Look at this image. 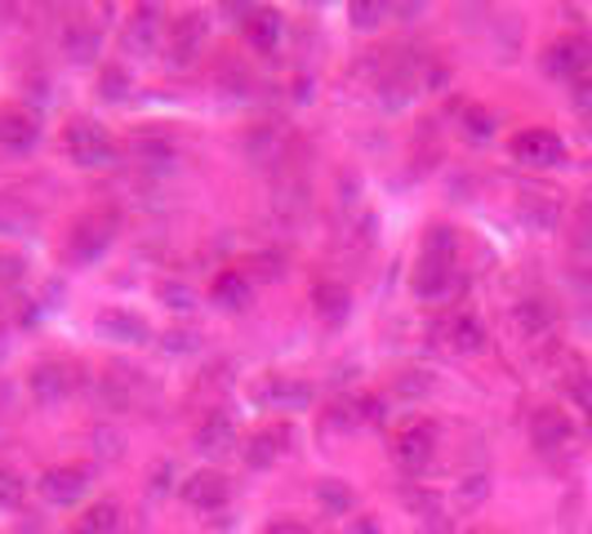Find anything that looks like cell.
<instances>
[{"instance_id":"obj_5","label":"cell","mask_w":592,"mask_h":534,"mask_svg":"<svg viewBox=\"0 0 592 534\" xmlns=\"http://www.w3.org/2000/svg\"><path fill=\"white\" fill-rule=\"evenodd\" d=\"M513 156L521 165H535V170H548V165H561L566 161V143L552 134V130H521L513 139Z\"/></svg>"},{"instance_id":"obj_17","label":"cell","mask_w":592,"mask_h":534,"mask_svg":"<svg viewBox=\"0 0 592 534\" xmlns=\"http://www.w3.org/2000/svg\"><path fill=\"white\" fill-rule=\"evenodd\" d=\"M445 339H450L454 352H482L486 348V330H482V320L472 312H454L445 320Z\"/></svg>"},{"instance_id":"obj_40","label":"cell","mask_w":592,"mask_h":534,"mask_svg":"<svg viewBox=\"0 0 592 534\" xmlns=\"http://www.w3.org/2000/svg\"><path fill=\"white\" fill-rule=\"evenodd\" d=\"M263 534H312L308 525H299V521H272Z\"/></svg>"},{"instance_id":"obj_12","label":"cell","mask_w":592,"mask_h":534,"mask_svg":"<svg viewBox=\"0 0 592 534\" xmlns=\"http://www.w3.org/2000/svg\"><path fill=\"white\" fill-rule=\"evenodd\" d=\"M241 36H246V45H250V50L272 54V50L281 45V14H277V10H246Z\"/></svg>"},{"instance_id":"obj_6","label":"cell","mask_w":592,"mask_h":534,"mask_svg":"<svg viewBox=\"0 0 592 534\" xmlns=\"http://www.w3.org/2000/svg\"><path fill=\"white\" fill-rule=\"evenodd\" d=\"M41 499L54 503V508H76L80 494L89 490V472L85 468H50L41 481H36Z\"/></svg>"},{"instance_id":"obj_19","label":"cell","mask_w":592,"mask_h":534,"mask_svg":"<svg viewBox=\"0 0 592 534\" xmlns=\"http://www.w3.org/2000/svg\"><path fill=\"white\" fill-rule=\"evenodd\" d=\"M419 259L454 263V259H459V237H454V228H445V224L428 228V232H423V246H419Z\"/></svg>"},{"instance_id":"obj_20","label":"cell","mask_w":592,"mask_h":534,"mask_svg":"<svg viewBox=\"0 0 592 534\" xmlns=\"http://www.w3.org/2000/svg\"><path fill=\"white\" fill-rule=\"evenodd\" d=\"M196 446H201L205 455H223V450H232V446H236V433H232L227 414H209V418L201 423V433H196Z\"/></svg>"},{"instance_id":"obj_37","label":"cell","mask_w":592,"mask_h":534,"mask_svg":"<svg viewBox=\"0 0 592 534\" xmlns=\"http://www.w3.org/2000/svg\"><path fill=\"white\" fill-rule=\"evenodd\" d=\"M161 298H165L170 307H192V290H187V285H170V281H165V285H161Z\"/></svg>"},{"instance_id":"obj_35","label":"cell","mask_w":592,"mask_h":534,"mask_svg":"<svg viewBox=\"0 0 592 534\" xmlns=\"http://www.w3.org/2000/svg\"><path fill=\"white\" fill-rule=\"evenodd\" d=\"M486 490H491V486H486L482 472H477V477H467V481L459 486V503H477V499H486Z\"/></svg>"},{"instance_id":"obj_18","label":"cell","mask_w":592,"mask_h":534,"mask_svg":"<svg viewBox=\"0 0 592 534\" xmlns=\"http://www.w3.org/2000/svg\"><path fill=\"white\" fill-rule=\"evenodd\" d=\"M209 294H214V303H223V307L236 312V307L250 303V281H246V272H232V268H227V272L214 276V290H209Z\"/></svg>"},{"instance_id":"obj_28","label":"cell","mask_w":592,"mask_h":534,"mask_svg":"<svg viewBox=\"0 0 592 534\" xmlns=\"http://www.w3.org/2000/svg\"><path fill=\"white\" fill-rule=\"evenodd\" d=\"M272 442H277L272 433H259V437H250V442H246V464H250V468H268V464L281 455V446H272Z\"/></svg>"},{"instance_id":"obj_33","label":"cell","mask_w":592,"mask_h":534,"mask_svg":"<svg viewBox=\"0 0 592 534\" xmlns=\"http://www.w3.org/2000/svg\"><path fill=\"white\" fill-rule=\"evenodd\" d=\"M384 14H392V10H388V6H366V0H357V6L347 10L352 28H362V32H370V28H375V23L384 19Z\"/></svg>"},{"instance_id":"obj_30","label":"cell","mask_w":592,"mask_h":534,"mask_svg":"<svg viewBox=\"0 0 592 534\" xmlns=\"http://www.w3.org/2000/svg\"><path fill=\"white\" fill-rule=\"evenodd\" d=\"M566 392H570V401H574L579 410H588V414H592V366L574 370V374L566 379Z\"/></svg>"},{"instance_id":"obj_16","label":"cell","mask_w":592,"mask_h":534,"mask_svg":"<svg viewBox=\"0 0 592 534\" xmlns=\"http://www.w3.org/2000/svg\"><path fill=\"white\" fill-rule=\"evenodd\" d=\"M513 326H517L521 339H543L552 330V307L543 298H521L513 307Z\"/></svg>"},{"instance_id":"obj_3","label":"cell","mask_w":592,"mask_h":534,"mask_svg":"<svg viewBox=\"0 0 592 534\" xmlns=\"http://www.w3.org/2000/svg\"><path fill=\"white\" fill-rule=\"evenodd\" d=\"M543 67H548L552 76L570 80V85L583 80V72L592 67V36L570 32V36H561V41H552L548 54H543Z\"/></svg>"},{"instance_id":"obj_22","label":"cell","mask_w":592,"mask_h":534,"mask_svg":"<svg viewBox=\"0 0 592 534\" xmlns=\"http://www.w3.org/2000/svg\"><path fill=\"white\" fill-rule=\"evenodd\" d=\"M134 156L148 165H165V161H174V139L161 130H143V134H134Z\"/></svg>"},{"instance_id":"obj_4","label":"cell","mask_w":592,"mask_h":534,"mask_svg":"<svg viewBox=\"0 0 592 534\" xmlns=\"http://www.w3.org/2000/svg\"><path fill=\"white\" fill-rule=\"evenodd\" d=\"M205 45H209V19L201 10L174 19V28H170V63L174 67H192L205 54Z\"/></svg>"},{"instance_id":"obj_2","label":"cell","mask_w":592,"mask_h":534,"mask_svg":"<svg viewBox=\"0 0 592 534\" xmlns=\"http://www.w3.org/2000/svg\"><path fill=\"white\" fill-rule=\"evenodd\" d=\"M111 237H116V219H111V214H85V219L67 232V254L76 263H94V259L107 254Z\"/></svg>"},{"instance_id":"obj_39","label":"cell","mask_w":592,"mask_h":534,"mask_svg":"<svg viewBox=\"0 0 592 534\" xmlns=\"http://www.w3.org/2000/svg\"><path fill=\"white\" fill-rule=\"evenodd\" d=\"M347 534H384V530H379L375 516H352V521H347Z\"/></svg>"},{"instance_id":"obj_11","label":"cell","mask_w":592,"mask_h":534,"mask_svg":"<svg viewBox=\"0 0 592 534\" xmlns=\"http://www.w3.org/2000/svg\"><path fill=\"white\" fill-rule=\"evenodd\" d=\"M183 499L192 503V508H201V512H218L223 503H227V477L223 472H192L187 481H183Z\"/></svg>"},{"instance_id":"obj_9","label":"cell","mask_w":592,"mask_h":534,"mask_svg":"<svg viewBox=\"0 0 592 534\" xmlns=\"http://www.w3.org/2000/svg\"><path fill=\"white\" fill-rule=\"evenodd\" d=\"M28 392H32V401H41V405H58V401L72 396V370L58 366V361H41V366L28 374Z\"/></svg>"},{"instance_id":"obj_21","label":"cell","mask_w":592,"mask_h":534,"mask_svg":"<svg viewBox=\"0 0 592 534\" xmlns=\"http://www.w3.org/2000/svg\"><path fill=\"white\" fill-rule=\"evenodd\" d=\"M259 396H263L268 405H281V410H303V405L312 401V392H308L303 383H290V379H272V383H263Z\"/></svg>"},{"instance_id":"obj_23","label":"cell","mask_w":592,"mask_h":534,"mask_svg":"<svg viewBox=\"0 0 592 534\" xmlns=\"http://www.w3.org/2000/svg\"><path fill=\"white\" fill-rule=\"evenodd\" d=\"M312 303H316V312L330 320V326H338V320L347 316V290H343V285H334V281L316 285V290H312Z\"/></svg>"},{"instance_id":"obj_14","label":"cell","mask_w":592,"mask_h":534,"mask_svg":"<svg viewBox=\"0 0 592 534\" xmlns=\"http://www.w3.org/2000/svg\"><path fill=\"white\" fill-rule=\"evenodd\" d=\"M98 335H103V339H121V344H143V339H148V320L134 316V312L111 307V312L98 316Z\"/></svg>"},{"instance_id":"obj_10","label":"cell","mask_w":592,"mask_h":534,"mask_svg":"<svg viewBox=\"0 0 592 534\" xmlns=\"http://www.w3.org/2000/svg\"><path fill=\"white\" fill-rule=\"evenodd\" d=\"M574 437V423L566 418V410H535L530 418V442L539 450H566Z\"/></svg>"},{"instance_id":"obj_27","label":"cell","mask_w":592,"mask_h":534,"mask_svg":"<svg viewBox=\"0 0 592 534\" xmlns=\"http://www.w3.org/2000/svg\"><path fill=\"white\" fill-rule=\"evenodd\" d=\"M63 50H67L76 63H85V58H94L98 36H94V32H85V28H67V32H63Z\"/></svg>"},{"instance_id":"obj_25","label":"cell","mask_w":592,"mask_h":534,"mask_svg":"<svg viewBox=\"0 0 592 534\" xmlns=\"http://www.w3.org/2000/svg\"><path fill=\"white\" fill-rule=\"evenodd\" d=\"M157 14H161L157 6H143V10L130 19V28H126V45H130V50H134V45H139V50H152V41H157Z\"/></svg>"},{"instance_id":"obj_15","label":"cell","mask_w":592,"mask_h":534,"mask_svg":"<svg viewBox=\"0 0 592 534\" xmlns=\"http://www.w3.org/2000/svg\"><path fill=\"white\" fill-rule=\"evenodd\" d=\"M76 534H121V503H111V499H98L89 503L76 521H72Z\"/></svg>"},{"instance_id":"obj_36","label":"cell","mask_w":592,"mask_h":534,"mask_svg":"<svg viewBox=\"0 0 592 534\" xmlns=\"http://www.w3.org/2000/svg\"><path fill=\"white\" fill-rule=\"evenodd\" d=\"M570 102L579 107L583 117H592V80H574V85H570Z\"/></svg>"},{"instance_id":"obj_26","label":"cell","mask_w":592,"mask_h":534,"mask_svg":"<svg viewBox=\"0 0 592 534\" xmlns=\"http://www.w3.org/2000/svg\"><path fill=\"white\" fill-rule=\"evenodd\" d=\"M28 228H32V214L14 196H0V232H28Z\"/></svg>"},{"instance_id":"obj_31","label":"cell","mask_w":592,"mask_h":534,"mask_svg":"<svg viewBox=\"0 0 592 534\" xmlns=\"http://www.w3.org/2000/svg\"><path fill=\"white\" fill-rule=\"evenodd\" d=\"M463 134L467 139H491L495 134V117L486 112V107H467V112H463Z\"/></svg>"},{"instance_id":"obj_34","label":"cell","mask_w":592,"mask_h":534,"mask_svg":"<svg viewBox=\"0 0 592 534\" xmlns=\"http://www.w3.org/2000/svg\"><path fill=\"white\" fill-rule=\"evenodd\" d=\"M126 89H130V76H126L121 67H103V76H98V94H107V98H126Z\"/></svg>"},{"instance_id":"obj_38","label":"cell","mask_w":592,"mask_h":534,"mask_svg":"<svg viewBox=\"0 0 592 534\" xmlns=\"http://www.w3.org/2000/svg\"><path fill=\"white\" fill-rule=\"evenodd\" d=\"M23 276V259L19 254H0V281H19Z\"/></svg>"},{"instance_id":"obj_29","label":"cell","mask_w":592,"mask_h":534,"mask_svg":"<svg viewBox=\"0 0 592 534\" xmlns=\"http://www.w3.org/2000/svg\"><path fill=\"white\" fill-rule=\"evenodd\" d=\"M23 494H28V481L10 468H0V508H10V512L23 508Z\"/></svg>"},{"instance_id":"obj_1","label":"cell","mask_w":592,"mask_h":534,"mask_svg":"<svg viewBox=\"0 0 592 534\" xmlns=\"http://www.w3.org/2000/svg\"><path fill=\"white\" fill-rule=\"evenodd\" d=\"M63 148H67V156L80 170H107V165H116V143H111V134L98 121H85V117L72 121L63 130Z\"/></svg>"},{"instance_id":"obj_8","label":"cell","mask_w":592,"mask_h":534,"mask_svg":"<svg viewBox=\"0 0 592 534\" xmlns=\"http://www.w3.org/2000/svg\"><path fill=\"white\" fill-rule=\"evenodd\" d=\"M41 143V121L28 107H6L0 112V148L6 152H32Z\"/></svg>"},{"instance_id":"obj_42","label":"cell","mask_w":592,"mask_h":534,"mask_svg":"<svg viewBox=\"0 0 592 534\" xmlns=\"http://www.w3.org/2000/svg\"><path fill=\"white\" fill-rule=\"evenodd\" d=\"M588 437H592V418H588Z\"/></svg>"},{"instance_id":"obj_32","label":"cell","mask_w":592,"mask_h":534,"mask_svg":"<svg viewBox=\"0 0 592 534\" xmlns=\"http://www.w3.org/2000/svg\"><path fill=\"white\" fill-rule=\"evenodd\" d=\"M316 499L330 508V512H352V494L330 477V481H316Z\"/></svg>"},{"instance_id":"obj_41","label":"cell","mask_w":592,"mask_h":534,"mask_svg":"<svg viewBox=\"0 0 592 534\" xmlns=\"http://www.w3.org/2000/svg\"><path fill=\"white\" fill-rule=\"evenodd\" d=\"M401 392H428V379H410V370H406V379H401Z\"/></svg>"},{"instance_id":"obj_24","label":"cell","mask_w":592,"mask_h":534,"mask_svg":"<svg viewBox=\"0 0 592 534\" xmlns=\"http://www.w3.org/2000/svg\"><path fill=\"white\" fill-rule=\"evenodd\" d=\"M557 200L552 196H526L521 200V219L530 224V228H539V232H548V228H557Z\"/></svg>"},{"instance_id":"obj_7","label":"cell","mask_w":592,"mask_h":534,"mask_svg":"<svg viewBox=\"0 0 592 534\" xmlns=\"http://www.w3.org/2000/svg\"><path fill=\"white\" fill-rule=\"evenodd\" d=\"M432 455H437V433H432L428 423L406 427V433L392 442V459H397L406 472H423V468L432 464Z\"/></svg>"},{"instance_id":"obj_13","label":"cell","mask_w":592,"mask_h":534,"mask_svg":"<svg viewBox=\"0 0 592 534\" xmlns=\"http://www.w3.org/2000/svg\"><path fill=\"white\" fill-rule=\"evenodd\" d=\"M415 294L423 298V303H437V298H445L450 290H454V263H432V259H419V268H415Z\"/></svg>"}]
</instances>
